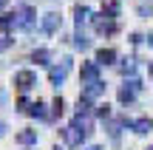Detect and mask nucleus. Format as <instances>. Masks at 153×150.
Masks as SVG:
<instances>
[{
	"mask_svg": "<svg viewBox=\"0 0 153 150\" xmlns=\"http://www.w3.org/2000/svg\"><path fill=\"white\" fill-rule=\"evenodd\" d=\"M14 14H17V31L31 34L34 28H37V9H34L31 3H17Z\"/></svg>",
	"mask_w": 153,
	"mask_h": 150,
	"instance_id": "f257e3e1",
	"label": "nucleus"
},
{
	"mask_svg": "<svg viewBox=\"0 0 153 150\" xmlns=\"http://www.w3.org/2000/svg\"><path fill=\"white\" fill-rule=\"evenodd\" d=\"M139 91H142V79H136V77L125 79V82L119 85V102L122 105H133L136 96H139Z\"/></svg>",
	"mask_w": 153,
	"mask_h": 150,
	"instance_id": "f03ea898",
	"label": "nucleus"
},
{
	"mask_svg": "<svg viewBox=\"0 0 153 150\" xmlns=\"http://www.w3.org/2000/svg\"><path fill=\"white\" fill-rule=\"evenodd\" d=\"M71 57H62L60 62H54V65L48 68V77H51V85H54V88H60L62 82H65V77H68V71H71Z\"/></svg>",
	"mask_w": 153,
	"mask_h": 150,
	"instance_id": "7ed1b4c3",
	"label": "nucleus"
},
{
	"mask_svg": "<svg viewBox=\"0 0 153 150\" xmlns=\"http://www.w3.org/2000/svg\"><path fill=\"white\" fill-rule=\"evenodd\" d=\"M60 136H62V142H65V147H82L85 139H88V133H82L79 128H74V125H65V128L60 130Z\"/></svg>",
	"mask_w": 153,
	"mask_h": 150,
	"instance_id": "20e7f679",
	"label": "nucleus"
},
{
	"mask_svg": "<svg viewBox=\"0 0 153 150\" xmlns=\"http://www.w3.org/2000/svg\"><path fill=\"white\" fill-rule=\"evenodd\" d=\"M14 85H17V91H31L34 85H37V74L31 71V68H23V71H14Z\"/></svg>",
	"mask_w": 153,
	"mask_h": 150,
	"instance_id": "39448f33",
	"label": "nucleus"
},
{
	"mask_svg": "<svg viewBox=\"0 0 153 150\" xmlns=\"http://www.w3.org/2000/svg\"><path fill=\"white\" fill-rule=\"evenodd\" d=\"M60 28H62V17L57 14V11H48V14L40 17V31H43V34L51 37V34H57Z\"/></svg>",
	"mask_w": 153,
	"mask_h": 150,
	"instance_id": "423d86ee",
	"label": "nucleus"
},
{
	"mask_svg": "<svg viewBox=\"0 0 153 150\" xmlns=\"http://www.w3.org/2000/svg\"><path fill=\"white\" fill-rule=\"evenodd\" d=\"M91 23H94V31H97V34H114V31H119V23L111 20V17H105V14H94Z\"/></svg>",
	"mask_w": 153,
	"mask_h": 150,
	"instance_id": "0eeeda50",
	"label": "nucleus"
},
{
	"mask_svg": "<svg viewBox=\"0 0 153 150\" xmlns=\"http://www.w3.org/2000/svg\"><path fill=\"white\" fill-rule=\"evenodd\" d=\"M99 62L97 60H91V62H82V71H79V77H82V85H91V82H99Z\"/></svg>",
	"mask_w": 153,
	"mask_h": 150,
	"instance_id": "6e6552de",
	"label": "nucleus"
},
{
	"mask_svg": "<svg viewBox=\"0 0 153 150\" xmlns=\"http://www.w3.org/2000/svg\"><path fill=\"white\" fill-rule=\"evenodd\" d=\"M131 130H133V133H139V136H148L150 130H153V119H150V116L131 119Z\"/></svg>",
	"mask_w": 153,
	"mask_h": 150,
	"instance_id": "1a4fd4ad",
	"label": "nucleus"
},
{
	"mask_svg": "<svg viewBox=\"0 0 153 150\" xmlns=\"http://www.w3.org/2000/svg\"><path fill=\"white\" fill-rule=\"evenodd\" d=\"M14 139H17V145H23V147H34L40 142V133H37V130H31V128H26V130H20Z\"/></svg>",
	"mask_w": 153,
	"mask_h": 150,
	"instance_id": "9d476101",
	"label": "nucleus"
},
{
	"mask_svg": "<svg viewBox=\"0 0 153 150\" xmlns=\"http://www.w3.org/2000/svg\"><path fill=\"white\" fill-rule=\"evenodd\" d=\"M105 94V82L102 79H99V82H91V85H82V96H85V99H99V96Z\"/></svg>",
	"mask_w": 153,
	"mask_h": 150,
	"instance_id": "9b49d317",
	"label": "nucleus"
},
{
	"mask_svg": "<svg viewBox=\"0 0 153 150\" xmlns=\"http://www.w3.org/2000/svg\"><path fill=\"white\" fill-rule=\"evenodd\" d=\"M116 60H119V57H116L114 48H99L97 51V62H99V65H114Z\"/></svg>",
	"mask_w": 153,
	"mask_h": 150,
	"instance_id": "f8f14e48",
	"label": "nucleus"
},
{
	"mask_svg": "<svg viewBox=\"0 0 153 150\" xmlns=\"http://www.w3.org/2000/svg\"><path fill=\"white\" fill-rule=\"evenodd\" d=\"M31 60L37 62V65H45V68H51V65H54V62H51V51H48V48H34Z\"/></svg>",
	"mask_w": 153,
	"mask_h": 150,
	"instance_id": "ddd939ff",
	"label": "nucleus"
},
{
	"mask_svg": "<svg viewBox=\"0 0 153 150\" xmlns=\"http://www.w3.org/2000/svg\"><path fill=\"white\" fill-rule=\"evenodd\" d=\"M28 113H31L34 119H43V122H51V113L45 111V102H34V105L28 108Z\"/></svg>",
	"mask_w": 153,
	"mask_h": 150,
	"instance_id": "4468645a",
	"label": "nucleus"
},
{
	"mask_svg": "<svg viewBox=\"0 0 153 150\" xmlns=\"http://www.w3.org/2000/svg\"><path fill=\"white\" fill-rule=\"evenodd\" d=\"M74 48L76 51H88L91 48V40H88V34H82V28H76V34H74Z\"/></svg>",
	"mask_w": 153,
	"mask_h": 150,
	"instance_id": "2eb2a0df",
	"label": "nucleus"
},
{
	"mask_svg": "<svg viewBox=\"0 0 153 150\" xmlns=\"http://www.w3.org/2000/svg\"><path fill=\"white\" fill-rule=\"evenodd\" d=\"M17 28V14H0V31H14Z\"/></svg>",
	"mask_w": 153,
	"mask_h": 150,
	"instance_id": "dca6fc26",
	"label": "nucleus"
},
{
	"mask_svg": "<svg viewBox=\"0 0 153 150\" xmlns=\"http://www.w3.org/2000/svg\"><path fill=\"white\" fill-rule=\"evenodd\" d=\"M136 14H139V17H153V6H150V3H139V6H136Z\"/></svg>",
	"mask_w": 153,
	"mask_h": 150,
	"instance_id": "f3484780",
	"label": "nucleus"
},
{
	"mask_svg": "<svg viewBox=\"0 0 153 150\" xmlns=\"http://www.w3.org/2000/svg\"><path fill=\"white\" fill-rule=\"evenodd\" d=\"M94 113H97L99 119H111V105H97V111H94Z\"/></svg>",
	"mask_w": 153,
	"mask_h": 150,
	"instance_id": "a211bd4d",
	"label": "nucleus"
},
{
	"mask_svg": "<svg viewBox=\"0 0 153 150\" xmlns=\"http://www.w3.org/2000/svg\"><path fill=\"white\" fill-rule=\"evenodd\" d=\"M11 45H14V40H11V37H0V51L11 48Z\"/></svg>",
	"mask_w": 153,
	"mask_h": 150,
	"instance_id": "6ab92c4d",
	"label": "nucleus"
},
{
	"mask_svg": "<svg viewBox=\"0 0 153 150\" xmlns=\"http://www.w3.org/2000/svg\"><path fill=\"white\" fill-rule=\"evenodd\" d=\"M6 130H9V125H6L3 119H0V139H3V136H6Z\"/></svg>",
	"mask_w": 153,
	"mask_h": 150,
	"instance_id": "aec40b11",
	"label": "nucleus"
},
{
	"mask_svg": "<svg viewBox=\"0 0 153 150\" xmlns=\"http://www.w3.org/2000/svg\"><path fill=\"white\" fill-rule=\"evenodd\" d=\"M85 150H105V147H102V145H88Z\"/></svg>",
	"mask_w": 153,
	"mask_h": 150,
	"instance_id": "412c9836",
	"label": "nucleus"
},
{
	"mask_svg": "<svg viewBox=\"0 0 153 150\" xmlns=\"http://www.w3.org/2000/svg\"><path fill=\"white\" fill-rule=\"evenodd\" d=\"M6 6H9V0H0V11H3V9H6Z\"/></svg>",
	"mask_w": 153,
	"mask_h": 150,
	"instance_id": "4be33fe9",
	"label": "nucleus"
},
{
	"mask_svg": "<svg viewBox=\"0 0 153 150\" xmlns=\"http://www.w3.org/2000/svg\"><path fill=\"white\" fill-rule=\"evenodd\" d=\"M23 150H31V147H23Z\"/></svg>",
	"mask_w": 153,
	"mask_h": 150,
	"instance_id": "5701e85b",
	"label": "nucleus"
},
{
	"mask_svg": "<svg viewBox=\"0 0 153 150\" xmlns=\"http://www.w3.org/2000/svg\"><path fill=\"white\" fill-rule=\"evenodd\" d=\"M150 74H153V65H150Z\"/></svg>",
	"mask_w": 153,
	"mask_h": 150,
	"instance_id": "b1692460",
	"label": "nucleus"
},
{
	"mask_svg": "<svg viewBox=\"0 0 153 150\" xmlns=\"http://www.w3.org/2000/svg\"><path fill=\"white\" fill-rule=\"evenodd\" d=\"M148 150H153V145H150V147H148Z\"/></svg>",
	"mask_w": 153,
	"mask_h": 150,
	"instance_id": "393cba45",
	"label": "nucleus"
},
{
	"mask_svg": "<svg viewBox=\"0 0 153 150\" xmlns=\"http://www.w3.org/2000/svg\"><path fill=\"white\" fill-rule=\"evenodd\" d=\"M54 150H60V147H54Z\"/></svg>",
	"mask_w": 153,
	"mask_h": 150,
	"instance_id": "a878e982",
	"label": "nucleus"
},
{
	"mask_svg": "<svg viewBox=\"0 0 153 150\" xmlns=\"http://www.w3.org/2000/svg\"><path fill=\"white\" fill-rule=\"evenodd\" d=\"M150 3H153V0H150Z\"/></svg>",
	"mask_w": 153,
	"mask_h": 150,
	"instance_id": "bb28decb",
	"label": "nucleus"
}]
</instances>
